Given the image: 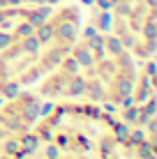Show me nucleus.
<instances>
[{"mask_svg": "<svg viewBox=\"0 0 157 159\" xmlns=\"http://www.w3.org/2000/svg\"><path fill=\"white\" fill-rule=\"evenodd\" d=\"M60 69L44 83V92H90L95 97L127 95L132 85V60L120 42L109 37H90L62 58Z\"/></svg>", "mask_w": 157, "mask_h": 159, "instance_id": "f257e3e1", "label": "nucleus"}, {"mask_svg": "<svg viewBox=\"0 0 157 159\" xmlns=\"http://www.w3.org/2000/svg\"><path fill=\"white\" fill-rule=\"evenodd\" d=\"M79 28V14L65 7L53 14L32 35L9 44L0 53V92H14L19 85L39 79L67 56Z\"/></svg>", "mask_w": 157, "mask_h": 159, "instance_id": "f03ea898", "label": "nucleus"}, {"mask_svg": "<svg viewBox=\"0 0 157 159\" xmlns=\"http://www.w3.org/2000/svg\"><path fill=\"white\" fill-rule=\"evenodd\" d=\"M153 2L155 0H118V37L132 44L136 53H150L153 48Z\"/></svg>", "mask_w": 157, "mask_h": 159, "instance_id": "7ed1b4c3", "label": "nucleus"}]
</instances>
